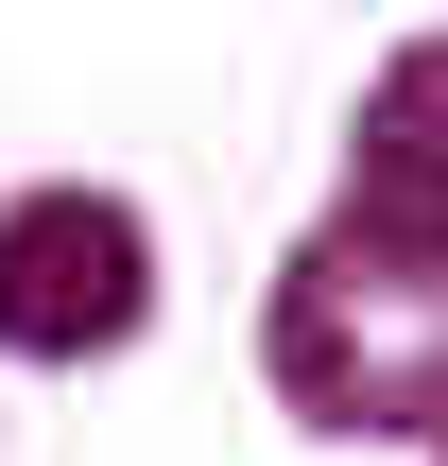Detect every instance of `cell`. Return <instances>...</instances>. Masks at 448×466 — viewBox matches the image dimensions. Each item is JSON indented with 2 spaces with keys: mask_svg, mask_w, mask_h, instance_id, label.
Listing matches in <instances>:
<instances>
[{
  "mask_svg": "<svg viewBox=\"0 0 448 466\" xmlns=\"http://www.w3.org/2000/svg\"><path fill=\"white\" fill-rule=\"evenodd\" d=\"M276 380L311 432H448V225L345 208L276 277Z\"/></svg>",
  "mask_w": 448,
  "mask_h": 466,
  "instance_id": "6da1fadb",
  "label": "cell"
},
{
  "mask_svg": "<svg viewBox=\"0 0 448 466\" xmlns=\"http://www.w3.org/2000/svg\"><path fill=\"white\" fill-rule=\"evenodd\" d=\"M363 208H432L448 225V52H397L363 104Z\"/></svg>",
  "mask_w": 448,
  "mask_h": 466,
  "instance_id": "3957f363",
  "label": "cell"
},
{
  "mask_svg": "<svg viewBox=\"0 0 448 466\" xmlns=\"http://www.w3.org/2000/svg\"><path fill=\"white\" fill-rule=\"evenodd\" d=\"M155 311V242L121 190H17L0 208V346L17 363H104Z\"/></svg>",
  "mask_w": 448,
  "mask_h": 466,
  "instance_id": "7a4b0ae2",
  "label": "cell"
}]
</instances>
